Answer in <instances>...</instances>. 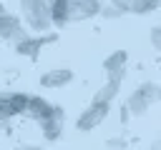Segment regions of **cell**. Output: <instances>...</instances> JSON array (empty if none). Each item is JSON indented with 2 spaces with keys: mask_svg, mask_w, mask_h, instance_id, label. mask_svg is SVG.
<instances>
[{
  "mask_svg": "<svg viewBox=\"0 0 161 150\" xmlns=\"http://www.w3.org/2000/svg\"><path fill=\"white\" fill-rule=\"evenodd\" d=\"M20 8H23V20H25V25L30 30L45 32L48 28H53V22H50V5L45 0H23Z\"/></svg>",
  "mask_w": 161,
  "mask_h": 150,
  "instance_id": "obj_1",
  "label": "cell"
},
{
  "mask_svg": "<svg viewBox=\"0 0 161 150\" xmlns=\"http://www.w3.org/2000/svg\"><path fill=\"white\" fill-rule=\"evenodd\" d=\"M161 100V88L156 85V82H143L141 88H136L131 95H128V100H126V110L131 112V115H143L153 102H158Z\"/></svg>",
  "mask_w": 161,
  "mask_h": 150,
  "instance_id": "obj_2",
  "label": "cell"
},
{
  "mask_svg": "<svg viewBox=\"0 0 161 150\" xmlns=\"http://www.w3.org/2000/svg\"><path fill=\"white\" fill-rule=\"evenodd\" d=\"M28 95L25 92H0V125H5L15 115H25Z\"/></svg>",
  "mask_w": 161,
  "mask_h": 150,
  "instance_id": "obj_3",
  "label": "cell"
},
{
  "mask_svg": "<svg viewBox=\"0 0 161 150\" xmlns=\"http://www.w3.org/2000/svg\"><path fill=\"white\" fill-rule=\"evenodd\" d=\"M108 110H111V102H91V105L78 115L75 128H78V130H83V132H88V130L98 128V125L108 118Z\"/></svg>",
  "mask_w": 161,
  "mask_h": 150,
  "instance_id": "obj_4",
  "label": "cell"
},
{
  "mask_svg": "<svg viewBox=\"0 0 161 150\" xmlns=\"http://www.w3.org/2000/svg\"><path fill=\"white\" fill-rule=\"evenodd\" d=\"M101 10H103L101 0H68V22L96 18Z\"/></svg>",
  "mask_w": 161,
  "mask_h": 150,
  "instance_id": "obj_5",
  "label": "cell"
},
{
  "mask_svg": "<svg viewBox=\"0 0 161 150\" xmlns=\"http://www.w3.org/2000/svg\"><path fill=\"white\" fill-rule=\"evenodd\" d=\"M63 118H65L63 108H60V105H53L50 112H48L43 120H38V125H40L45 140H55V138H60V132H63Z\"/></svg>",
  "mask_w": 161,
  "mask_h": 150,
  "instance_id": "obj_6",
  "label": "cell"
},
{
  "mask_svg": "<svg viewBox=\"0 0 161 150\" xmlns=\"http://www.w3.org/2000/svg\"><path fill=\"white\" fill-rule=\"evenodd\" d=\"M0 38L3 40H10V42H20L28 35H25V30H23V25H20V20L15 15L0 12Z\"/></svg>",
  "mask_w": 161,
  "mask_h": 150,
  "instance_id": "obj_7",
  "label": "cell"
},
{
  "mask_svg": "<svg viewBox=\"0 0 161 150\" xmlns=\"http://www.w3.org/2000/svg\"><path fill=\"white\" fill-rule=\"evenodd\" d=\"M70 80H73V70H68V68H55V70H48L40 75V85L48 90L65 88V85H70Z\"/></svg>",
  "mask_w": 161,
  "mask_h": 150,
  "instance_id": "obj_8",
  "label": "cell"
},
{
  "mask_svg": "<svg viewBox=\"0 0 161 150\" xmlns=\"http://www.w3.org/2000/svg\"><path fill=\"white\" fill-rule=\"evenodd\" d=\"M121 80H123V72L108 75V80L96 90L93 102H111V100H116V95H118V90H121Z\"/></svg>",
  "mask_w": 161,
  "mask_h": 150,
  "instance_id": "obj_9",
  "label": "cell"
},
{
  "mask_svg": "<svg viewBox=\"0 0 161 150\" xmlns=\"http://www.w3.org/2000/svg\"><path fill=\"white\" fill-rule=\"evenodd\" d=\"M53 40H55L53 35H48V38H23L20 42H15V50H18L20 55H28V58H38L40 48H43V45H48V42H53Z\"/></svg>",
  "mask_w": 161,
  "mask_h": 150,
  "instance_id": "obj_10",
  "label": "cell"
},
{
  "mask_svg": "<svg viewBox=\"0 0 161 150\" xmlns=\"http://www.w3.org/2000/svg\"><path fill=\"white\" fill-rule=\"evenodd\" d=\"M50 102L45 100V98H40V95H28V108H25V115L28 118H33V120H43L48 112H50Z\"/></svg>",
  "mask_w": 161,
  "mask_h": 150,
  "instance_id": "obj_11",
  "label": "cell"
},
{
  "mask_svg": "<svg viewBox=\"0 0 161 150\" xmlns=\"http://www.w3.org/2000/svg\"><path fill=\"white\" fill-rule=\"evenodd\" d=\"M126 60H128V52H126V50H116V52H111V55L103 60V70H106V75L126 72Z\"/></svg>",
  "mask_w": 161,
  "mask_h": 150,
  "instance_id": "obj_12",
  "label": "cell"
},
{
  "mask_svg": "<svg viewBox=\"0 0 161 150\" xmlns=\"http://www.w3.org/2000/svg\"><path fill=\"white\" fill-rule=\"evenodd\" d=\"M50 22L53 28H65L68 25V0H50Z\"/></svg>",
  "mask_w": 161,
  "mask_h": 150,
  "instance_id": "obj_13",
  "label": "cell"
},
{
  "mask_svg": "<svg viewBox=\"0 0 161 150\" xmlns=\"http://www.w3.org/2000/svg\"><path fill=\"white\" fill-rule=\"evenodd\" d=\"M121 12H148V0H108Z\"/></svg>",
  "mask_w": 161,
  "mask_h": 150,
  "instance_id": "obj_14",
  "label": "cell"
},
{
  "mask_svg": "<svg viewBox=\"0 0 161 150\" xmlns=\"http://www.w3.org/2000/svg\"><path fill=\"white\" fill-rule=\"evenodd\" d=\"M151 45L161 52V25H153L151 28Z\"/></svg>",
  "mask_w": 161,
  "mask_h": 150,
  "instance_id": "obj_15",
  "label": "cell"
},
{
  "mask_svg": "<svg viewBox=\"0 0 161 150\" xmlns=\"http://www.w3.org/2000/svg\"><path fill=\"white\" fill-rule=\"evenodd\" d=\"M15 150H43V148H38V145H23V148H15Z\"/></svg>",
  "mask_w": 161,
  "mask_h": 150,
  "instance_id": "obj_16",
  "label": "cell"
},
{
  "mask_svg": "<svg viewBox=\"0 0 161 150\" xmlns=\"http://www.w3.org/2000/svg\"><path fill=\"white\" fill-rule=\"evenodd\" d=\"M161 5V0H148V10H153V8H158Z\"/></svg>",
  "mask_w": 161,
  "mask_h": 150,
  "instance_id": "obj_17",
  "label": "cell"
},
{
  "mask_svg": "<svg viewBox=\"0 0 161 150\" xmlns=\"http://www.w3.org/2000/svg\"><path fill=\"white\" fill-rule=\"evenodd\" d=\"M151 150H161V135L153 140V148H151Z\"/></svg>",
  "mask_w": 161,
  "mask_h": 150,
  "instance_id": "obj_18",
  "label": "cell"
},
{
  "mask_svg": "<svg viewBox=\"0 0 161 150\" xmlns=\"http://www.w3.org/2000/svg\"><path fill=\"white\" fill-rule=\"evenodd\" d=\"M0 12H5V8H3V5H0Z\"/></svg>",
  "mask_w": 161,
  "mask_h": 150,
  "instance_id": "obj_19",
  "label": "cell"
}]
</instances>
